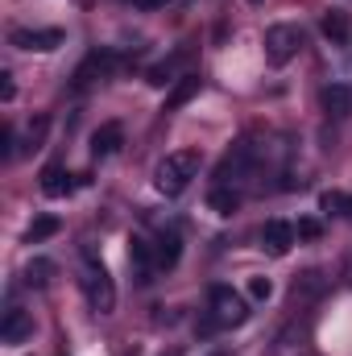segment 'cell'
<instances>
[{
    "instance_id": "obj_1",
    "label": "cell",
    "mask_w": 352,
    "mask_h": 356,
    "mask_svg": "<svg viewBox=\"0 0 352 356\" xmlns=\"http://www.w3.org/2000/svg\"><path fill=\"white\" fill-rule=\"evenodd\" d=\"M199 175V154L195 149H178V154H166L162 162H158V170H154V186L162 191V195H182L191 182Z\"/></svg>"
},
{
    "instance_id": "obj_2",
    "label": "cell",
    "mask_w": 352,
    "mask_h": 356,
    "mask_svg": "<svg viewBox=\"0 0 352 356\" xmlns=\"http://www.w3.org/2000/svg\"><path fill=\"white\" fill-rule=\"evenodd\" d=\"M249 319V302L232 286H211V323L216 327H241Z\"/></svg>"
},
{
    "instance_id": "obj_3",
    "label": "cell",
    "mask_w": 352,
    "mask_h": 356,
    "mask_svg": "<svg viewBox=\"0 0 352 356\" xmlns=\"http://www.w3.org/2000/svg\"><path fill=\"white\" fill-rule=\"evenodd\" d=\"M303 50V29L298 25H269L265 29V58L273 67H286Z\"/></svg>"
},
{
    "instance_id": "obj_4",
    "label": "cell",
    "mask_w": 352,
    "mask_h": 356,
    "mask_svg": "<svg viewBox=\"0 0 352 356\" xmlns=\"http://www.w3.org/2000/svg\"><path fill=\"white\" fill-rule=\"evenodd\" d=\"M83 294H88L91 311L95 315H112L116 311V286H112V277H108V269L88 261V273H83Z\"/></svg>"
},
{
    "instance_id": "obj_5",
    "label": "cell",
    "mask_w": 352,
    "mask_h": 356,
    "mask_svg": "<svg viewBox=\"0 0 352 356\" xmlns=\"http://www.w3.org/2000/svg\"><path fill=\"white\" fill-rule=\"evenodd\" d=\"M8 42H13L17 50H38V54H50V50H58L67 38H63V29H13V33H8Z\"/></svg>"
},
{
    "instance_id": "obj_6",
    "label": "cell",
    "mask_w": 352,
    "mask_h": 356,
    "mask_svg": "<svg viewBox=\"0 0 352 356\" xmlns=\"http://www.w3.org/2000/svg\"><path fill=\"white\" fill-rule=\"evenodd\" d=\"M294 224H286V220H265L262 224V249L269 257H286L290 249H294Z\"/></svg>"
},
{
    "instance_id": "obj_7",
    "label": "cell",
    "mask_w": 352,
    "mask_h": 356,
    "mask_svg": "<svg viewBox=\"0 0 352 356\" xmlns=\"http://www.w3.org/2000/svg\"><path fill=\"white\" fill-rule=\"evenodd\" d=\"M33 336V315L21 311V307H8L4 311V323H0V340L4 344H25Z\"/></svg>"
},
{
    "instance_id": "obj_8",
    "label": "cell",
    "mask_w": 352,
    "mask_h": 356,
    "mask_svg": "<svg viewBox=\"0 0 352 356\" xmlns=\"http://www.w3.org/2000/svg\"><path fill=\"white\" fill-rule=\"evenodd\" d=\"M116 63H120V58H116L112 50H95V54L83 58V67L75 71V83H79V88H88V83H95V79L112 75V71H116Z\"/></svg>"
},
{
    "instance_id": "obj_9",
    "label": "cell",
    "mask_w": 352,
    "mask_h": 356,
    "mask_svg": "<svg viewBox=\"0 0 352 356\" xmlns=\"http://www.w3.org/2000/svg\"><path fill=\"white\" fill-rule=\"evenodd\" d=\"M120 145H125V129L116 120H108V124H99L91 133V158H112Z\"/></svg>"
},
{
    "instance_id": "obj_10",
    "label": "cell",
    "mask_w": 352,
    "mask_h": 356,
    "mask_svg": "<svg viewBox=\"0 0 352 356\" xmlns=\"http://www.w3.org/2000/svg\"><path fill=\"white\" fill-rule=\"evenodd\" d=\"M319 104H323V112L332 116V120H344L352 112V88L344 83H328V88L319 91Z\"/></svg>"
},
{
    "instance_id": "obj_11",
    "label": "cell",
    "mask_w": 352,
    "mask_h": 356,
    "mask_svg": "<svg viewBox=\"0 0 352 356\" xmlns=\"http://www.w3.org/2000/svg\"><path fill=\"white\" fill-rule=\"evenodd\" d=\"M178 257H182V236H178V232H162L158 245H154V266L158 269H175Z\"/></svg>"
},
{
    "instance_id": "obj_12",
    "label": "cell",
    "mask_w": 352,
    "mask_h": 356,
    "mask_svg": "<svg viewBox=\"0 0 352 356\" xmlns=\"http://www.w3.org/2000/svg\"><path fill=\"white\" fill-rule=\"evenodd\" d=\"M319 29H323V38H328L332 46H344V42H349V17H344L340 8H328L323 21H319Z\"/></svg>"
},
{
    "instance_id": "obj_13",
    "label": "cell",
    "mask_w": 352,
    "mask_h": 356,
    "mask_svg": "<svg viewBox=\"0 0 352 356\" xmlns=\"http://www.w3.org/2000/svg\"><path fill=\"white\" fill-rule=\"evenodd\" d=\"M71 175L63 170V166H46L42 170V195H50V199H63V195H71Z\"/></svg>"
},
{
    "instance_id": "obj_14",
    "label": "cell",
    "mask_w": 352,
    "mask_h": 356,
    "mask_svg": "<svg viewBox=\"0 0 352 356\" xmlns=\"http://www.w3.org/2000/svg\"><path fill=\"white\" fill-rule=\"evenodd\" d=\"M199 88H203V79H199V75H182V79L175 83V91L166 95V112H175V108H182L186 99H195Z\"/></svg>"
},
{
    "instance_id": "obj_15",
    "label": "cell",
    "mask_w": 352,
    "mask_h": 356,
    "mask_svg": "<svg viewBox=\"0 0 352 356\" xmlns=\"http://www.w3.org/2000/svg\"><path fill=\"white\" fill-rule=\"evenodd\" d=\"M207 207H211L216 216H232V211L241 207V195H237L232 186H216V191L207 195Z\"/></svg>"
},
{
    "instance_id": "obj_16",
    "label": "cell",
    "mask_w": 352,
    "mask_h": 356,
    "mask_svg": "<svg viewBox=\"0 0 352 356\" xmlns=\"http://www.w3.org/2000/svg\"><path fill=\"white\" fill-rule=\"evenodd\" d=\"M58 228H63V220H58V216H38V220L29 224L25 241H29V245H42V241H50V236H54Z\"/></svg>"
},
{
    "instance_id": "obj_17",
    "label": "cell",
    "mask_w": 352,
    "mask_h": 356,
    "mask_svg": "<svg viewBox=\"0 0 352 356\" xmlns=\"http://www.w3.org/2000/svg\"><path fill=\"white\" fill-rule=\"evenodd\" d=\"M50 277H54V261H46V257H33L29 266H25V286H50Z\"/></svg>"
},
{
    "instance_id": "obj_18",
    "label": "cell",
    "mask_w": 352,
    "mask_h": 356,
    "mask_svg": "<svg viewBox=\"0 0 352 356\" xmlns=\"http://www.w3.org/2000/svg\"><path fill=\"white\" fill-rule=\"evenodd\" d=\"M319 207L328 216H352V195H344V191H323L319 195Z\"/></svg>"
},
{
    "instance_id": "obj_19",
    "label": "cell",
    "mask_w": 352,
    "mask_h": 356,
    "mask_svg": "<svg viewBox=\"0 0 352 356\" xmlns=\"http://www.w3.org/2000/svg\"><path fill=\"white\" fill-rule=\"evenodd\" d=\"M178 63H182V54H178V58H170V63H158V67H150V83H154V88H166V83H175Z\"/></svg>"
},
{
    "instance_id": "obj_20",
    "label": "cell",
    "mask_w": 352,
    "mask_h": 356,
    "mask_svg": "<svg viewBox=\"0 0 352 356\" xmlns=\"http://www.w3.org/2000/svg\"><path fill=\"white\" fill-rule=\"evenodd\" d=\"M129 261H133V266H150V261H154V245H145L141 236H133V241H129Z\"/></svg>"
},
{
    "instance_id": "obj_21",
    "label": "cell",
    "mask_w": 352,
    "mask_h": 356,
    "mask_svg": "<svg viewBox=\"0 0 352 356\" xmlns=\"http://www.w3.org/2000/svg\"><path fill=\"white\" fill-rule=\"evenodd\" d=\"M269 294H273V282H269V277H262V273H257V277H249V298L265 302Z\"/></svg>"
},
{
    "instance_id": "obj_22",
    "label": "cell",
    "mask_w": 352,
    "mask_h": 356,
    "mask_svg": "<svg viewBox=\"0 0 352 356\" xmlns=\"http://www.w3.org/2000/svg\"><path fill=\"white\" fill-rule=\"evenodd\" d=\"M46 129H50V120H46V116H38V120H33V129H29V137H25V149H38V145H42V137H46Z\"/></svg>"
},
{
    "instance_id": "obj_23",
    "label": "cell",
    "mask_w": 352,
    "mask_h": 356,
    "mask_svg": "<svg viewBox=\"0 0 352 356\" xmlns=\"http://www.w3.org/2000/svg\"><path fill=\"white\" fill-rule=\"evenodd\" d=\"M298 241H319L323 236V228H319V220H298Z\"/></svg>"
},
{
    "instance_id": "obj_24",
    "label": "cell",
    "mask_w": 352,
    "mask_h": 356,
    "mask_svg": "<svg viewBox=\"0 0 352 356\" xmlns=\"http://www.w3.org/2000/svg\"><path fill=\"white\" fill-rule=\"evenodd\" d=\"M17 95V88H13V75L8 71H0V99H13Z\"/></svg>"
},
{
    "instance_id": "obj_25",
    "label": "cell",
    "mask_w": 352,
    "mask_h": 356,
    "mask_svg": "<svg viewBox=\"0 0 352 356\" xmlns=\"http://www.w3.org/2000/svg\"><path fill=\"white\" fill-rule=\"evenodd\" d=\"M133 4H137V8H145V13H154V8H166L170 0H133Z\"/></svg>"
},
{
    "instance_id": "obj_26",
    "label": "cell",
    "mask_w": 352,
    "mask_h": 356,
    "mask_svg": "<svg viewBox=\"0 0 352 356\" xmlns=\"http://www.w3.org/2000/svg\"><path fill=\"white\" fill-rule=\"evenodd\" d=\"M349 277H352V257H349Z\"/></svg>"
},
{
    "instance_id": "obj_27",
    "label": "cell",
    "mask_w": 352,
    "mask_h": 356,
    "mask_svg": "<svg viewBox=\"0 0 352 356\" xmlns=\"http://www.w3.org/2000/svg\"><path fill=\"white\" fill-rule=\"evenodd\" d=\"M211 356H228V353H211Z\"/></svg>"
},
{
    "instance_id": "obj_28",
    "label": "cell",
    "mask_w": 352,
    "mask_h": 356,
    "mask_svg": "<svg viewBox=\"0 0 352 356\" xmlns=\"http://www.w3.org/2000/svg\"><path fill=\"white\" fill-rule=\"evenodd\" d=\"M253 4H257V0H253Z\"/></svg>"
}]
</instances>
